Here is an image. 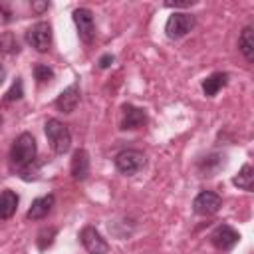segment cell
<instances>
[{"mask_svg":"<svg viewBox=\"0 0 254 254\" xmlns=\"http://www.w3.org/2000/svg\"><path fill=\"white\" fill-rule=\"evenodd\" d=\"M44 129H46V137H48L54 153L64 155V153L69 151V147H71V133H69L67 125H64L60 119L52 117V119L46 121Z\"/></svg>","mask_w":254,"mask_h":254,"instance_id":"cell-2","label":"cell"},{"mask_svg":"<svg viewBox=\"0 0 254 254\" xmlns=\"http://www.w3.org/2000/svg\"><path fill=\"white\" fill-rule=\"evenodd\" d=\"M238 50H240V54L248 62L254 60V38H252V28L250 26H246L240 32V36H238Z\"/></svg>","mask_w":254,"mask_h":254,"instance_id":"cell-16","label":"cell"},{"mask_svg":"<svg viewBox=\"0 0 254 254\" xmlns=\"http://www.w3.org/2000/svg\"><path fill=\"white\" fill-rule=\"evenodd\" d=\"M194 24L196 22H194V16L192 14H189V12H173L167 18L165 34L171 40H181V38H185L194 28Z\"/></svg>","mask_w":254,"mask_h":254,"instance_id":"cell-3","label":"cell"},{"mask_svg":"<svg viewBox=\"0 0 254 254\" xmlns=\"http://www.w3.org/2000/svg\"><path fill=\"white\" fill-rule=\"evenodd\" d=\"M69 173L75 181H85L89 175V155L85 149H77L71 157V165H69Z\"/></svg>","mask_w":254,"mask_h":254,"instance_id":"cell-12","label":"cell"},{"mask_svg":"<svg viewBox=\"0 0 254 254\" xmlns=\"http://www.w3.org/2000/svg\"><path fill=\"white\" fill-rule=\"evenodd\" d=\"M2 79H4V69H2V65H0V83H2Z\"/></svg>","mask_w":254,"mask_h":254,"instance_id":"cell-25","label":"cell"},{"mask_svg":"<svg viewBox=\"0 0 254 254\" xmlns=\"http://www.w3.org/2000/svg\"><path fill=\"white\" fill-rule=\"evenodd\" d=\"M192 2H167V6H175V8H187L190 6Z\"/></svg>","mask_w":254,"mask_h":254,"instance_id":"cell-23","label":"cell"},{"mask_svg":"<svg viewBox=\"0 0 254 254\" xmlns=\"http://www.w3.org/2000/svg\"><path fill=\"white\" fill-rule=\"evenodd\" d=\"M34 8H36V10L40 12V10H44V8H48V4H46V2H44V4H34Z\"/></svg>","mask_w":254,"mask_h":254,"instance_id":"cell-24","label":"cell"},{"mask_svg":"<svg viewBox=\"0 0 254 254\" xmlns=\"http://www.w3.org/2000/svg\"><path fill=\"white\" fill-rule=\"evenodd\" d=\"M232 185L238 187V189H242V190H246V192H250L254 189V169L250 165H244L238 171V175L232 179Z\"/></svg>","mask_w":254,"mask_h":254,"instance_id":"cell-17","label":"cell"},{"mask_svg":"<svg viewBox=\"0 0 254 254\" xmlns=\"http://www.w3.org/2000/svg\"><path fill=\"white\" fill-rule=\"evenodd\" d=\"M147 123V113L141 109V107H135L131 103H125L121 107V129L123 131H133V129H139Z\"/></svg>","mask_w":254,"mask_h":254,"instance_id":"cell-10","label":"cell"},{"mask_svg":"<svg viewBox=\"0 0 254 254\" xmlns=\"http://www.w3.org/2000/svg\"><path fill=\"white\" fill-rule=\"evenodd\" d=\"M77 103H79V85H77V83H71L69 87H65V89L58 95V99H56V107H58L60 111H64V113L75 111Z\"/></svg>","mask_w":254,"mask_h":254,"instance_id":"cell-11","label":"cell"},{"mask_svg":"<svg viewBox=\"0 0 254 254\" xmlns=\"http://www.w3.org/2000/svg\"><path fill=\"white\" fill-rule=\"evenodd\" d=\"M220 206H222V198L212 190H202L192 200V210L198 216H210V214L218 212Z\"/></svg>","mask_w":254,"mask_h":254,"instance_id":"cell-8","label":"cell"},{"mask_svg":"<svg viewBox=\"0 0 254 254\" xmlns=\"http://www.w3.org/2000/svg\"><path fill=\"white\" fill-rule=\"evenodd\" d=\"M143 167H145V155L137 149H123L115 155V169L125 177L137 175Z\"/></svg>","mask_w":254,"mask_h":254,"instance_id":"cell-4","label":"cell"},{"mask_svg":"<svg viewBox=\"0 0 254 254\" xmlns=\"http://www.w3.org/2000/svg\"><path fill=\"white\" fill-rule=\"evenodd\" d=\"M0 125H2V115H0Z\"/></svg>","mask_w":254,"mask_h":254,"instance_id":"cell-26","label":"cell"},{"mask_svg":"<svg viewBox=\"0 0 254 254\" xmlns=\"http://www.w3.org/2000/svg\"><path fill=\"white\" fill-rule=\"evenodd\" d=\"M18 202H20V198L14 190H2L0 192V218L2 220L12 218L18 208Z\"/></svg>","mask_w":254,"mask_h":254,"instance_id":"cell-14","label":"cell"},{"mask_svg":"<svg viewBox=\"0 0 254 254\" xmlns=\"http://www.w3.org/2000/svg\"><path fill=\"white\" fill-rule=\"evenodd\" d=\"M56 228L54 226H50V228H42L40 232H38V238H36V242H38V248L40 250H46L48 246H52V242H54V238H56Z\"/></svg>","mask_w":254,"mask_h":254,"instance_id":"cell-18","label":"cell"},{"mask_svg":"<svg viewBox=\"0 0 254 254\" xmlns=\"http://www.w3.org/2000/svg\"><path fill=\"white\" fill-rule=\"evenodd\" d=\"M34 75H36L38 83H46V81H52L54 79V69L48 67L46 64H38L34 67Z\"/></svg>","mask_w":254,"mask_h":254,"instance_id":"cell-20","label":"cell"},{"mask_svg":"<svg viewBox=\"0 0 254 254\" xmlns=\"http://www.w3.org/2000/svg\"><path fill=\"white\" fill-rule=\"evenodd\" d=\"M0 50L6 52V54H14V52L20 50V48H18V40L14 38V34L6 32V34L0 36Z\"/></svg>","mask_w":254,"mask_h":254,"instance_id":"cell-19","label":"cell"},{"mask_svg":"<svg viewBox=\"0 0 254 254\" xmlns=\"http://www.w3.org/2000/svg\"><path fill=\"white\" fill-rule=\"evenodd\" d=\"M226 81H228V75H226L224 71H214V73H210V75L202 81V91H204V95L214 97V95L226 85Z\"/></svg>","mask_w":254,"mask_h":254,"instance_id":"cell-15","label":"cell"},{"mask_svg":"<svg viewBox=\"0 0 254 254\" xmlns=\"http://www.w3.org/2000/svg\"><path fill=\"white\" fill-rule=\"evenodd\" d=\"M208 238H210V242H212L214 248H218V250H230L240 240V234L232 226H228V224H218L210 232Z\"/></svg>","mask_w":254,"mask_h":254,"instance_id":"cell-9","label":"cell"},{"mask_svg":"<svg viewBox=\"0 0 254 254\" xmlns=\"http://www.w3.org/2000/svg\"><path fill=\"white\" fill-rule=\"evenodd\" d=\"M73 22L77 28V36L83 44H91L95 38V22L93 12L89 8H75L73 10Z\"/></svg>","mask_w":254,"mask_h":254,"instance_id":"cell-6","label":"cell"},{"mask_svg":"<svg viewBox=\"0 0 254 254\" xmlns=\"http://www.w3.org/2000/svg\"><path fill=\"white\" fill-rule=\"evenodd\" d=\"M111 64H113V56H111V54H105V56H101V60H99V67H101V69L109 67Z\"/></svg>","mask_w":254,"mask_h":254,"instance_id":"cell-22","label":"cell"},{"mask_svg":"<svg viewBox=\"0 0 254 254\" xmlns=\"http://www.w3.org/2000/svg\"><path fill=\"white\" fill-rule=\"evenodd\" d=\"M38 155V147H36V139L32 133H22L16 137V141L12 143L10 149V163L18 169V171H26Z\"/></svg>","mask_w":254,"mask_h":254,"instance_id":"cell-1","label":"cell"},{"mask_svg":"<svg viewBox=\"0 0 254 254\" xmlns=\"http://www.w3.org/2000/svg\"><path fill=\"white\" fill-rule=\"evenodd\" d=\"M79 240L83 244V248L89 252V254H107L109 252V244L107 240L99 234V230L95 226H83L81 232H79Z\"/></svg>","mask_w":254,"mask_h":254,"instance_id":"cell-7","label":"cell"},{"mask_svg":"<svg viewBox=\"0 0 254 254\" xmlns=\"http://www.w3.org/2000/svg\"><path fill=\"white\" fill-rule=\"evenodd\" d=\"M22 95H24V85H22V79H20V77H16V81L12 83V87L6 91L4 101H16V99H20Z\"/></svg>","mask_w":254,"mask_h":254,"instance_id":"cell-21","label":"cell"},{"mask_svg":"<svg viewBox=\"0 0 254 254\" xmlns=\"http://www.w3.org/2000/svg\"><path fill=\"white\" fill-rule=\"evenodd\" d=\"M54 194H46V196H40L32 202V206L28 208L26 212V218L28 220H42L46 218L50 212H52V206H54Z\"/></svg>","mask_w":254,"mask_h":254,"instance_id":"cell-13","label":"cell"},{"mask_svg":"<svg viewBox=\"0 0 254 254\" xmlns=\"http://www.w3.org/2000/svg\"><path fill=\"white\" fill-rule=\"evenodd\" d=\"M26 42L40 54L48 52L52 46V24L50 22H36L26 32Z\"/></svg>","mask_w":254,"mask_h":254,"instance_id":"cell-5","label":"cell"}]
</instances>
